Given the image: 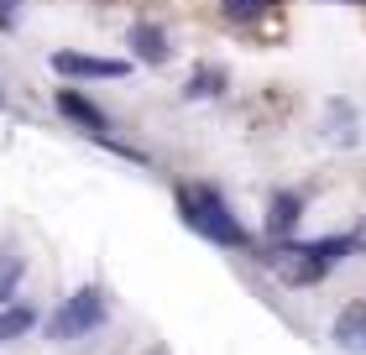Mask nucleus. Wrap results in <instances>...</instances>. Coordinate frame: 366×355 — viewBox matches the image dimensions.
I'll use <instances>...</instances> for the list:
<instances>
[{"label": "nucleus", "instance_id": "f257e3e1", "mask_svg": "<svg viewBox=\"0 0 366 355\" xmlns=\"http://www.w3.org/2000/svg\"><path fill=\"white\" fill-rule=\"evenodd\" d=\"M356 246H361L356 235H325V241H282L272 256H267V266H272L282 282H293V287H314L320 277L335 272V261H345Z\"/></svg>", "mask_w": 366, "mask_h": 355}, {"label": "nucleus", "instance_id": "f03ea898", "mask_svg": "<svg viewBox=\"0 0 366 355\" xmlns=\"http://www.w3.org/2000/svg\"><path fill=\"white\" fill-rule=\"evenodd\" d=\"M178 214H183V225H189L194 235H204L209 246H225V251H246L252 246V235H246V225L236 214H230V204L214 189H204V183H183L178 189Z\"/></svg>", "mask_w": 366, "mask_h": 355}, {"label": "nucleus", "instance_id": "7ed1b4c3", "mask_svg": "<svg viewBox=\"0 0 366 355\" xmlns=\"http://www.w3.org/2000/svg\"><path fill=\"white\" fill-rule=\"evenodd\" d=\"M105 314H110L105 293H99V287H79V293L47 319V340H84V334H94L105 324Z\"/></svg>", "mask_w": 366, "mask_h": 355}, {"label": "nucleus", "instance_id": "20e7f679", "mask_svg": "<svg viewBox=\"0 0 366 355\" xmlns=\"http://www.w3.org/2000/svg\"><path fill=\"white\" fill-rule=\"evenodd\" d=\"M126 58H89V53H53V74L63 79H126Z\"/></svg>", "mask_w": 366, "mask_h": 355}, {"label": "nucleus", "instance_id": "39448f33", "mask_svg": "<svg viewBox=\"0 0 366 355\" xmlns=\"http://www.w3.org/2000/svg\"><path fill=\"white\" fill-rule=\"evenodd\" d=\"M58 110L69 115L74 126H84L89 136H105V110H99V105H89V99L79 94V89H58Z\"/></svg>", "mask_w": 366, "mask_h": 355}, {"label": "nucleus", "instance_id": "423d86ee", "mask_svg": "<svg viewBox=\"0 0 366 355\" xmlns=\"http://www.w3.org/2000/svg\"><path fill=\"white\" fill-rule=\"evenodd\" d=\"M335 340H340V350H351V355L366 350V298L351 303V309H340V319H335Z\"/></svg>", "mask_w": 366, "mask_h": 355}, {"label": "nucleus", "instance_id": "0eeeda50", "mask_svg": "<svg viewBox=\"0 0 366 355\" xmlns=\"http://www.w3.org/2000/svg\"><path fill=\"white\" fill-rule=\"evenodd\" d=\"M298 209H304V204H298V194H272V204H267V230L277 235V241H282V235H293Z\"/></svg>", "mask_w": 366, "mask_h": 355}, {"label": "nucleus", "instance_id": "6e6552de", "mask_svg": "<svg viewBox=\"0 0 366 355\" xmlns=\"http://www.w3.org/2000/svg\"><path fill=\"white\" fill-rule=\"evenodd\" d=\"M131 47H137L142 63H168V37H162L157 26H137L131 31Z\"/></svg>", "mask_w": 366, "mask_h": 355}, {"label": "nucleus", "instance_id": "1a4fd4ad", "mask_svg": "<svg viewBox=\"0 0 366 355\" xmlns=\"http://www.w3.org/2000/svg\"><path fill=\"white\" fill-rule=\"evenodd\" d=\"M37 324V314L26 309V303H11V309H0V345H11V340H21V334Z\"/></svg>", "mask_w": 366, "mask_h": 355}, {"label": "nucleus", "instance_id": "9d476101", "mask_svg": "<svg viewBox=\"0 0 366 355\" xmlns=\"http://www.w3.org/2000/svg\"><path fill=\"white\" fill-rule=\"evenodd\" d=\"M272 0H225V16L230 21H257V16H267Z\"/></svg>", "mask_w": 366, "mask_h": 355}, {"label": "nucleus", "instance_id": "9b49d317", "mask_svg": "<svg viewBox=\"0 0 366 355\" xmlns=\"http://www.w3.org/2000/svg\"><path fill=\"white\" fill-rule=\"evenodd\" d=\"M16 282H21V256H11V251H0V303L16 293Z\"/></svg>", "mask_w": 366, "mask_h": 355}, {"label": "nucleus", "instance_id": "f8f14e48", "mask_svg": "<svg viewBox=\"0 0 366 355\" xmlns=\"http://www.w3.org/2000/svg\"><path fill=\"white\" fill-rule=\"evenodd\" d=\"M220 84H225V74H220V69L194 74V79H189V99H194V94H199V99H204V94H220Z\"/></svg>", "mask_w": 366, "mask_h": 355}, {"label": "nucleus", "instance_id": "ddd939ff", "mask_svg": "<svg viewBox=\"0 0 366 355\" xmlns=\"http://www.w3.org/2000/svg\"><path fill=\"white\" fill-rule=\"evenodd\" d=\"M16 6H21V0H0V16L11 21V11H16Z\"/></svg>", "mask_w": 366, "mask_h": 355}]
</instances>
